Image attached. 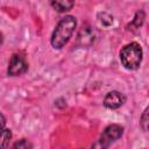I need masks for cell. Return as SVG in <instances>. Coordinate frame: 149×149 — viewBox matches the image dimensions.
I'll list each match as a JSON object with an SVG mask.
<instances>
[{
    "label": "cell",
    "instance_id": "cell-1",
    "mask_svg": "<svg viewBox=\"0 0 149 149\" xmlns=\"http://www.w3.org/2000/svg\"><path fill=\"white\" fill-rule=\"evenodd\" d=\"M76 27H77V20L74 16L65 15L63 19H61L51 34V38H50L51 47L57 50L65 47V44L70 41Z\"/></svg>",
    "mask_w": 149,
    "mask_h": 149
},
{
    "label": "cell",
    "instance_id": "cell-2",
    "mask_svg": "<svg viewBox=\"0 0 149 149\" xmlns=\"http://www.w3.org/2000/svg\"><path fill=\"white\" fill-rule=\"evenodd\" d=\"M143 51L137 42H130L122 47L120 50V61L121 64L127 70H136L142 63Z\"/></svg>",
    "mask_w": 149,
    "mask_h": 149
},
{
    "label": "cell",
    "instance_id": "cell-3",
    "mask_svg": "<svg viewBox=\"0 0 149 149\" xmlns=\"http://www.w3.org/2000/svg\"><path fill=\"white\" fill-rule=\"evenodd\" d=\"M122 134H123V127L122 126L116 125V123L109 125L104 129L102 134L97 140V142L92 144V147L93 148H107L113 142L119 140L122 136Z\"/></svg>",
    "mask_w": 149,
    "mask_h": 149
},
{
    "label": "cell",
    "instance_id": "cell-4",
    "mask_svg": "<svg viewBox=\"0 0 149 149\" xmlns=\"http://www.w3.org/2000/svg\"><path fill=\"white\" fill-rule=\"evenodd\" d=\"M27 70H28V63L26 62L24 57L20 54H13L9 59V64L7 69L8 76H12V77L20 76V74H23Z\"/></svg>",
    "mask_w": 149,
    "mask_h": 149
},
{
    "label": "cell",
    "instance_id": "cell-5",
    "mask_svg": "<svg viewBox=\"0 0 149 149\" xmlns=\"http://www.w3.org/2000/svg\"><path fill=\"white\" fill-rule=\"evenodd\" d=\"M95 40V34L90 24H83L77 34V45L80 48H88L93 44Z\"/></svg>",
    "mask_w": 149,
    "mask_h": 149
},
{
    "label": "cell",
    "instance_id": "cell-6",
    "mask_svg": "<svg viewBox=\"0 0 149 149\" xmlns=\"http://www.w3.org/2000/svg\"><path fill=\"white\" fill-rule=\"evenodd\" d=\"M126 102V95L120 91H109L104 98V106L108 109H118Z\"/></svg>",
    "mask_w": 149,
    "mask_h": 149
},
{
    "label": "cell",
    "instance_id": "cell-7",
    "mask_svg": "<svg viewBox=\"0 0 149 149\" xmlns=\"http://www.w3.org/2000/svg\"><path fill=\"white\" fill-rule=\"evenodd\" d=\"M51 6L59 13H65L74 6V0H51Z\"/></svg>",
    "mask_w": 149,
    "mask_h": 149
},
{
    "label": "cell",
    "instance_id": "cell-8",
    "mask_svg": "<svg viewBox=\"0 0 149 149\" xmlns=\"http://www.w3.org/2000/svg\"><path fill=\"white\" fill-rule=\"evenodd\" d=\"M144 19H146V13H144L142 9H140V10H137V12L135 13L134 19L132 20V22H130L129 26H132L134 29H139V28L142 27V24H143V22H144Z\"/></svg>",
    "mask_w": 149,
    "mask_h": 149
},
{
    "label": "cell",
    "instance_id": "cell-9",
    "mask_svg": "<svg viewBox=\"0 0 149 149\" xmlns=\"http://www.w3.org/2000/svg\"><path fill=\"white\" fill-rule=\"evenodd\" d=\"M98 20H99L100 24H102L104 27H111L113 24V21H114L113 16L106 12H100L98 14Z\"/></svg>",
    "mask_w": 149,
    "mask_h": 149
},
{
    "label": "cell",
    "instance_id": "cell-10",
    "mask_svg": "<svg viewBox=\"0 0 149 149\" xmlns=\"http://www.w3.org/2000/svg\"><path fill=\"white\" fill-rule=\"evenodd\" d=\"M140 127L144 132H148L149 130V106L146 107V109L141 114V118H140Z\"/></svg>",
    "mask_w": 149,
    "mask_h": 149
},
{
    "label": "cell",
    "instance_id": "cell-11",
    "mask_svg": "<svg viewBox=\"0 0 149 149\" xmlns=\"http://www.w3.org/2000/svg\"><path fill=\"white\" fill-rule=\"evenodd\" d=\"M12 140V130L9 128H5L1 130V148L6 149L9 146V141Z\"/></svg>",
    "mask_w": 149,
    "mask_h": 149
},
{
    "label": "cell",
    "instance_id": "cell-12",
    "mask_svg": "<svg viewBox=\"0 0 149 149\" xmlns=\"http://www.w3.org/2000/svg\"><path fill=\"white\" fill-rule=\"evenodd\" d=\"M13 148L14 149H31L33 148V144L28 140L21 139V140H19L17 142H15L13 144Z\"/></svg>",
    "mask_w": 149,
    "mask_h": 149
},
{
    "label": "cell",
    "instance_id": "cell-13",
    "mask_svg": "<svg viewBox=\"0 0 149 149\" xmlns=\"http://www.w3.org/2000/svg\"><path fill=\"white\" fill-rule=\"evenodd\" d=\"M0 118H1V130L5 129V125H6V119H5V115L1 113L0 114Z\"/></svg>",
    "mask_w": 149,
    "mask_h": 149
}]
</instances>
